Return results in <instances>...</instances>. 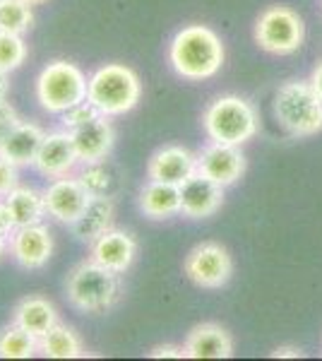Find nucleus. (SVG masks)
<instances>
[{"label":"nucleus","mask_w":322,"mask_h":361,"mask_svg":"<svg viewBox=\"0 0 322 361\" xmlns=\"http://www.w3.org/2000/svg\"><path fill=\"white\" fill-rule=\"evenodd\" d=\"M87 78L82 70L70 61L49 63L37 78V102L49 114H66L87 99Z\"/></svg>","instance_id":"nucleus-4"},{"label":"nucleus","mask_w":322,"mask_h":361,"mask_svg":"<svg viewBox=\"0 0 322 361\" xmlns=\"http://www.w3.org/2000/svg\"><path fill=\"white\" fill-rule=\"evenodd\" d=\"M89 246H92L89 258L97 260L99 265L109 267V270L118 272V275H123L132 265L135 255H137L135 238L128 231L113 229V226H111L106 234L99 236L94 243H89Z\"/></svg>","instance_id":"nucleus-16"},{"label":"nucleus","mask_w":322,"mask_h":361,"mask_svg":"<svg viewBox=\"0 0 322 361\" xmlns=\"http://www.w3.org/2000/svg\"><path fill=\"white\" fill-rule=\"evenodd\" d=\"M274 116L291 135L322 130V97L313 82H286L274 97Z\"/></svg>","instance_id":"nucleus-5"},{"label":"nucleus","mask_w":322,"mask_h":361,"mask_svg":"<svg viewBox=\"0 0 322 361\" xmlns=\"http://www.w3.org/2000/svg\"><path fill=\"white\" fill-rule=\"evenodd\" d=\"M197 173V154L190 149L178 147V145H168L159 149L149 159L147 176L149 180H163V183L183 185L190 176Z\"/></svg>","instance_id":"nucleus-15"},{"label":"nucleus","mask_w":322,"mask_h":361,"mask_svg":"<svg viewBox=\"0 0 322 361\" xmlns=\"http://www.w3.org/2000/svg\"><path fill=\"white\" fill-rule=\"evenodd\" d=\"M116 205L111 195H92L89 205L85 207V212L80 214V219L75 224H70L73 234L85 243H94L99 236L106 234L113 224Z\"/></svg>","instance_id":"nucleus-18"},{"label":"nucleus","mask_w":322,"mask_h":361,"mask_svg":"<svg viewBox=\"0 0 322 361\" xmlns=\"http://www.w3.org/2000/svg\"><path fill=\"white\" fill-rule=\"evenodd\" d=\"M151 359H183L185 357V349L183 347H175V345H161L154 347L149 352Z\"/></svg>","instance_id":"nucleus-31"},{"label":"nucleus","mask_w":322,"mask_h":361,"mask_svg":"<svg viewBox=\"0 0 322 361\" xmlns=\"http://www.w3.org/2000/svg\"><path fill=\"white\" fill-rule=\"evenodd\" d=\"M17 169L13 161H8L3 154H0V197H5L13 188L20 185V176H17Z\"/></svg>","instance_id":"nucleus-30"},{"label":"nucleus","mask_w":322,"mask_h":361,"mask_svg":"<svg viewBox=\"0 0 322 361\" xmlns=\"http://www.w3.org/2000/svg\"><path fill=\"white\" fill-rule=\"evenodd\" d=\"M5 202L10 207V214L15 219V226H29V224H41L46 212L44 202V190L29 188V185H17L5 195Z\"/></svg>","instance_id":"nucleus-22"},{"label":"nucleus","mask_w":322,"mask_h":361,"mask_svg":"<svg viewBox=\"0 0 322 361\" xmlns=\"http://www.w3.org/2000/svg\"><path fill=\"white\" fill-rule=\"evenodd\" d=\"M70 135H73L75 149H78L80 164L104 161L111 154L113 142H116V133H113V126H111L109 116H97L89 123L70 130Z\"/></svg>","instance_id":"nucleus-14"},{"label":"nucleus","mask_w":322,"mask_h":361,"mask_svg":"<svg viewBox=\"0 0 322 361\" xmlns=\"http://www.w3.org/2000/svg\"><path fill=\"white\" fill-rule=\"evenodd\" d=\"M233 263L228 250L221 243L204 241L200 246H195L185 258V275L190 277V282H195L197 287L204 289H219L231 279Z\"/></svg>","instance_id":"nucleus-8"},{"label":"nucleus","mask_w":322,"mask_h":361,"mask_svg":"<svg viewBox=\"0 0 322 361\" xmlns=\"http://www.w3.org/2000/svg\"><path fill=\"white\" fill-rule=\"evenodd\" d=\"M197 171L216 180L219 185H231L243 176L245 157L238 149V145L226 142H209L207 147L197 154Z\"/></svg>","instance_id":"nucleus-12"},{"label":"nucleus","mask_w":322,"mask_h":361,"mask_svg":"<svg viewBox=\"0 0 322 361\" xmlns=\"http://www.w3.org/2000/svg\"><path fill=\"white\" fill-rule=\"evenodd\" d=\"M20 123H22V118H20V114L15 111L13 104L5 102V99H0V145L8 140V135Z\"/></svg>","instance_id":"nucleus-29"},{"label":"nucleus","mask_w":322,"mask_h":361,"mask_svg":"<svg viewBox=\"0 0 322 361\" xmlns=\"http://www.w3.org/2000/svg\"><path fill=\"white\" fill-rule=\"evenodd\" d=\"M140 209L151 219H168L180 214V185L149 180L140 190Z\"/></svg>","instance_id":"nucleus-21"},{"label":"nucleus","mask_w":322,"mask_h":361,"mask_svg":"<svg viewBox=\"0 0 322 361\" xmlns=\"http://www.w3.org/2000/svg\"><path fill=\"white\" fill-rule=\"evenodd\" d=\"M78 178L85 183V188L92 195H109L111 188V171L106 166V159L94 161V164H85V169L78 173Z\"/></svg>","instance_id":"nucleus-27"},{"label":"nucleus","mask_w":322,"mask_h":361,"mask_svg":"<svg viewBox=\"0 0 322 361\" xmlns=\"http://www.w3.org/2000/svg\"><path fill=\"white\" fill-rule=\"evenodd\" d=\"M29 5H44V3H49V0H27Z\"/></svg>","instance_id":"nucleus-37"},{"label":"nucleus","mask_w":322,"mask_h":361,"mask_svg":"<svg viewBox=\"0 0 322 361\" xmlns=\"http://www.w3.org/2000/svg\"><path fill=\"white\" fill-rule=\"evenodd\" d=\"M15 229H17V226H15V219H13V214H10V207H8V202H5V197H0V234L10 236V234H13Z\"/></svg>","instance_id":"nucleus-32"},{"label":"nucleus","mask_w":322,"mask_h":361,"mask_svg":"<svg viewBox=\"0 0 322 361\" xmlns=\"http://www.w3.org/2000/svg\"><path fill=\"white\" fill-rule=\"evenodd\" d=\"M44 137H46V133L41 130L37 123L22 121V123L8 135V140L0 145V154L8 161H13L15 166H34Z\"/></svg>","instance_id":"nucleus-19"},{"label":"nucleus","mask_w":322,"mask_h":361,"mask_svg":"<svg viewBox=\"0 0 322 361\" xmlns=\"http://www.w3.org/2000/svg\"><path fill=\"white\" fill-rule=\"evenodd\" d=\"M80 164L78 149H75L73 135L70 130H54L46 133L44 142H41V149L37 154V161H34V169L46 178H61L68 176V173L75 171V166Z\"/></svg>","instance_id":"nucleus-11"},{"label":"nucleus","mask_w":322,"mask_h":361,"mask_svg":"<svg viewBox=\"0 0 322 361\" xmlns=\"http://www.w3.org/2000/svg\"><path fill=\"white\" fill-rule=\"evenodd\" d=\"M204 130L209 140L226 145L248 142L257 133V114L253 104L241 97H219L204 111Z\"/></svg>","instance_id":"nucleus-6"},{"label":"nucleus","mask_w":322,"mask_h":361,"mask_svg":"<svg viewBox=\"0 0 322 361\" xmlns=\"http://www.w3.org/2000/svg\"><path fill=\"white\" fill-rule=\"evenodd\" d=\"M310 82H313V87L318 90V94L322 97V63L318 68H315V73H313V78H310Z\"/></svg>","instance_id":"nucleus-35"},{"label":"nucleus","mask_w":322,"mask_h":361,"mask_svg":"<svg viewBox=\"0 0 322 361\" xmlns=\"http://www.w3.org/2000/svg\"><path fill=\"white\" fill-rule=\"evenodd\" d=\"M13 323H17L20 328H25L27 333H32L41 340L61 320H58L56 306L49 299H44V296H27V299H22L15 306Z\"/></svg>","instance_id":"nucleus-20"},{"label":"nucleus","mask_w":322,"mask_h":361,"mask_svg":"<svg viewBox=\"0 0 322 361\" xmlns=\"http://www.w3.org/2000/svg\"><path fill=\"white\" fill-rule=\"evenodd\" d=\"M224 202V185L197 171L180 185V214L190 219L212 217Z\"/></svg>","instance_id":"nucleus-13"},{"label":"nucleus","mask_w":322,"mask_h":361,"mask_svg":"<svg viewBox=\"0 0 322 361\" xmlns=\"http://www.w3.org/2000/svg\"><path fill=\"white\" fill-rule=\"evenodd\" d=\"M183 349L188 359H228L233 354V340L221 325L202 323L188 333Z\"/></svg>","instance_id":"nucleus-17"},{"label":"nucleus","mask_w":322,"mask_h":361,"mask_svg":"<svg viewBox=\"0 0 322 361\" xmlns=\"http://www.w3.org/2000/svg\"><path fill=\"white\" fill-rule=\"evenodd\" d=\"M306 39V25L286 5H274L265 10L255 25V42L262 51L274 56H289L303 46Z\"/></svg>","instance_id":"nucleus-7"},{"label":"nucleus","mask_w":322,"mask_h":361,"mask_svg":"<svg viewBox=\"0 0 322 361\" xmlns=\"http://www.w3.org/2000/svg\"><path fill=\"white\" fill-rule=\"evenodd\" d=\"M34 5L27 0H0V32L25 34L34 25Z\"/></svg>","instance_id":"nucleus-25"},{"label":"nucleus","mask_w":322,"mask_h":361,"mask_svg":"<svg viewBox=\"0 0 322 361\" xmlns=\"http://www.w3.org/2000/svg\"><path fill=\"white\" fill-rule=\"evenodd\" d=\"M97 116H101L99 109L89 102V99H85V102H80L78 106H73V109H68L66 114H61V126L66 128V130H75V128L89 123V121L97 118Z\"/></svg>","instance_id":"nucleus-28"},{"label":"nucleus","mask_w":322,"mask_h":361,"mask_svg":"<svg viewBox=\"0 0 322 361\" xmlns=\"http://www.w3.org/2000/svg\"><path fill=\"white\" fill-rule=\"evenodd\" d=\"M27 61V44L22 34L0 32V70L15 73Z\"/></svg>","instance_id":"nucleus-26"},{"label":"nucleus","mask_w":322,"mask_h":361,"mask_svg":"<svg viewBox=\"0 0 322 361\" xmlns=\"http://www.w3.org/2000/svg\"><path fill=\"white\" fill-rule=\"evenodd\" d=\"M272 357L274 359H298V357H303V352L298 347H277L272 352Z\"/></svg>","instance_id":"nucleus-33"},{"label":"nucleus","mask_w":322,"mask_h":361,"mask_svg":"<svg viewBox=\"0 0 322 361\" xmlns=\"http://www.w3.org/2000/svg\"><path fill=\"white\" fill-rule=\"evenodd\" d=\"M10 250V236H5V234H0V258H3L5 253Z\"/></svg>","instance_id":"nucleus-36"},{"label":"nucleus","mask_w":322,"mask_h":361,"mask_svg":"<svg viewBox=\"0 0 322 361\" xmlns=\"http://www.w3.org/2000/svg\"><path fill=\"white\" fill-rule=\"evenodd\" d=\"M39 354H44L46 359H80L85 357V345L73 328L56 323L39 340Z\"/></svg>","instance_id":"nucleus-23"},{"label":"nucleus","mask_w":322,"mask_h":361,"mask_svg":"<svg viewBox=\"0 0 322 361\" xmlns=\"http://www.w3.org/2000/svg\"><path fill=\"white\" fill-rule=\"evenodd\" d=\"M142 97V85L132 68L120 63H109L94 70L87 85V99L99 109L101 116H123L132 111Z\"/></svg>","instance_id":"nucleus-3"},{"label":"nucleus","mask_w":322,"mask_h":361,"mask_svg":"<svg viewBox=\"0 0 322 361\" xmlns=\"http://www.w3.org/2000/svg\"><path fill=\"white\" fill-rule=\"evenodd\" d=\"M34 354H39V337L17 323L0 330V359H32Z\"/></svg>","instance_id":"nucleus-24"},{"label":"nucleus","mask_w":322,"mask_h":361,"mask_svg":"<svg viewBox=\"0 0 322 361\" xmlns=\"http://www.w3.org/2000/svg\"><path fill=\"white\" fill-rule=\"evenodd\" d=\"M168 61L185 80H209L224 66V44L209 27L190 25L173 37Z\"/></svg>","instance_id":"nucleus-1"},{"label":"nucleus","mask_w":322,"mask_h":361,"mask_svg":"<svg viewBox=\"0 0 322 361\" xmlns=\"http://www.w3.org/2000/svg\"><path fill=\"white\" fill-rule=\"evenodd\" d=\"M8 90H10V73L0 70V99L8 97Z\"/></svg>","instance_id":"nucleus-34"},{"label":"nucleus","mask_w":322,"mask_h":361,"mask_svg":"<svg viewBox=\"0 0 322 361\" xmlns=\"http://www.w3.org/2000/svg\"><path fill=\"white\" fill-rule=\"evenodd\" d=\"M10 255L25 270H41L54 255V236H51L49 226L44 222L17 226L10 234Z\"/></svg>","instance_id":"nucleus-10"},{"label":"nucleus","mask_w":322,"mask_h":361,"mask_svg":"<svg viewBox=\"0 0 322 361\" xmlns=\"http://www.w3.org/2000/svg\"><path fill=\"white\" fill-rule=\"evenodd\" d=\"M92 193L85 188V183L68 173L61 178H51V183L44 188V202L49 217H54L56 222L63 224H75L80 219V214L85 212V207L89 205Z\"/></svg>","instance_id":"nucleus-9"},{"label":"nucleus","mask_w":322,"mask_h":361,"mask_svg":"<svg viewBox=\"0 0 322 361\" xmlns=\"http://www.w3.org/2000/svg\"><path fill=\"white\" fill-rule=\"evenodd\" d=\"M120 275L97 260H82L68 275L66 294L73 308L82 313H104L120 299Z\"/></svg>","instance_id":"nucleus-2"}]
</instances>
